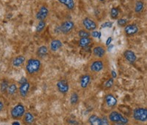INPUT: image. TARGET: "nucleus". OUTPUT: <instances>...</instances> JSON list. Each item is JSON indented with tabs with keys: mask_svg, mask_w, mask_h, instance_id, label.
I'll return each mask as SVG.
<instances>
[{
	"mask_svg": "<svg viewBox=\"0 0 147 125\" xmlns=\"http://www.w3.org/2000/svg\"><path fill=\"white\" fill-rule=\"evenodd\" d=\"M35 122V116L31 112H26L23 116V123L25 125H32Z\"/></svg>",
	"mask_w": 147,
	"mask_h": 125,
	"instance_id": "obj_19",
	"label": "nucleus"
},
{
	"mask_svg": "<svg viewBox=\"0 0 147 125\" xmlns=\"http://www.w3.org/2000/svg\"><path fill=\"white\" fill-rule=\"evenodd\" d=\"M124 57L125 60L127 62H129V64H134L137 60V56H136V53L130 49H127L124 51Z\"/></svg>",
	"mask_w": 147,
	"mask_h": 125,
	"instance_id": "obj_15",
	"label": "nucleus"
},
{
	"mask_svg": "<svg viewBox=\"0 0 147 125\" xmlns=\"http://www.w3.org/2000/svg\"><path fill=\"white\" fill-rule=\"evenodd\" d=\"M99 2H104V1H105V0H99Z\"/></svg>",
	"mask_w": 147,
	"mask_h": 125,
	"instance_id": "obj_42",
	"label": "nucleus"
},
{
	"mask_svg": "<svg viewBox=\"0 0 147 125\" xmlns=\"http://www.w3.org/2000/svg\"><path fill=\"white\" fill-rule=\"evenodd\" d=\"M109 120L113 124L120 123L127 124L129 123V118L118 111L110 112L109 114Z\"/></svg>",
	"mask_w": 147,
	"mask_h": 125,
	"instance_id": "obj_3",
	"label": "nucleus"
},
{
	"mask_svg": "<svg viewBox=\"0 0 147 125\" xmlns=\"http://www.w3.org/2000/svg\"><path fill=\"white\" fill-rule=\"evenodd\" d=\"M18 91V88L17 86V84L15 82H11V83H10V85L7 89V95L8 97H13V96L16 95Z\"/></svg>",
	"mask_w": 147,
	"mask_h": 125,
	"instance_id": "obj_20",
	"label": "nucleus"
},
{
	"mask_svg": "<svg viewBox=\"0 0 147 125\" xmlns=\"http://www.w3.org/2000/svg\"><path fill=\"white\" fill-rule=\"evenodd\" d=\"M78 36L82 39V38H89L90 36V32L85 30H81L78 32Z\"/></svg>",
	"mask_w": 147,
	"mask_h": 125,
	"instance_id": "obj_30",
	"label": "nucleus"
},
{
	"mask_svg": "<svg viewBox=\"0 0 147 125\" xmlns=\"http://www.w3.org/2000/svg\"><path fill=\"white\" fill-rule=\"evenodd\" d=\"M82 25L85 27V30H87L88 32H90V31L92 32V31H94V30H95L97 28L96 23L93 19H91L90 18H88V17H86V18H83V20H82Z\"/></svg>",
	"mask_w": 147,
	"mask_h": 125,
	"instance_id": "obj_7",
	"label": "nucleus"
},
{
	"mask_svg": "<svg viewBox=\"0 0 147 125\" xmlns=\"http://www.w3.org/2000/svg\"><path fill=\"white\" fill-rule=\"evenodd\" d=\"M80 100V97H79L78 93L76 92H74L71 93L70 97V103L71 105H76L79 102Z\"/></svg>",
	"mask_w": 147,
	"mask_h": 125,
	"instance_id": "obj_26",
	"label": "nucleus"
},
{
	"mask_svg": "<svg viewBox=\"0 0 147 125\" xmlns=\"http://www.w3.org/2000/svg\"><path fill=\"white\" fill-rule=\"evenodd\" d=\"M60 4L63 5L64 6L69 9V10H73L75 7V2L74 0H57Z\"/></svg>",
	"mask_w": 147,
	"mask_h": 125,
	"instance_id": "obj_22",
	"label": "nucleus"
},
{
	"mask_svg": "<svg viewBox=\"0 0 147 125\" xmlns=\"http://www.w3.org/2000/svg\"><path fill=\"white\" fill-rule=\"evenodd\" d=\"M30 83L29 82H25V83L21 84L18 87V93H19V95L20 97H22V98H25L28 95L29 92L30 90Z\"/></svg>",
	"mask_w": 147,
	"mask_h": 125,
	"instance_id": "obj_14",
	"label": "nucleus"
},
{
	"mask_svg": "<svg viewBox=\"0 0 147 125\" xmlns=\"http://www.w3.org/2000/svg\"><path fill=\"white\" fill-rule=\"evenodd\" d=\"M57 91L62 94H66L69 91V84L65 80H60L57 81Z\"/></svg>",
	"mask_w": 147,
	"mask_h": 125,
	"instance_id": "obj_8",
	"label": "nucleus"
},
{
	"mask_svg": "<svg viewBox=\"0 0 147 125\" xmlns=\"http://www.w3.org/2000/svg\"><path fill=\"white\" fill-rule=\"evenodd\" d=\"M114 85V79L113 77L109 78L106 80L105 83H104V88L105 89H111Z\"/></svg>",
	"mask_w": 147,
	"mask_h": 125,
	"instance_id": "obj_27",
	"label": "nucleus"
},
{
	"mask_svg": "<svg viewBox=\"0 0 147 125\" xmlns=\"http://www.w3.org/2000/svg\"><path fill=\"white\" fill-rule=\"evenodd\" d=\"M113 25L112 22H105L101 24V28H111Z\"/></svg>",
	"mask_w": 147,
	"mask_h": 125,
	"instance_id": "obj_32",
	"label": "nucleus"
},
{
	"mask_svg": "<svg viewBox=\"0 0 147 125\" xmlns=\"http://www.w3.org/2000/svg\"><path fill=\"white\" fill-rule=\"evenodd\" d=\"M68 122L70 124H74V125L78 124V122L75 120H73V119H69V120H68Z\"/></svg>",
	"mask_w": 147,
	"mask_h": 125,
	"instance_id": "obj_37",
	"label": "nucleus"
},
{
	"mask_svg": "<svg viewBox=\"0 0 147 125\" xmlns=\"http://www.w3.org/2000/svg\"><path fill=\"white\" fill-rule=\"evenodd\" d=\"M49 15V9L47 6L43 5L39 8L38 11L37 12L35 18L38 21H45Z\"/></svg>",
	"mask_w": 147,
	"mask_h": 125,
	"instance_id": "obj_11",
	"label": "nucleus"
},
{
	"mask_svg": "<svg viewBox=\"0 0 147 125\" xmlns=\"http://www.w3.org/2000/svg\"><path fill=\"white\" fill-rule=\"evenodd\" d=\"M113 125H127V124H120V123H117V124H113Z\"/></svg>",
	"mask_w": 147,
	"mask_h": 125,
	"instance_id": "obj_41",
	"label": "nucleus"
},
{
	"mask_svg": "<svg viewBox=\"0 0 147 125\" xmlns=\"http://www.w3.org/2000/svg\"><path fill=\"white\" fill-rule=\"evenodd\" d=\"M26 113V108L24 105L22 103L19 102L17 105H16L10 110V116L14 120L20 119L23 118L24 115Z\"/></svg>",
	"mask_w": 147,
	"mask_h": 125,
	"instance_id": "obj_2",
	"label": "nucleus"
},
{
	"mask_svg": "<svg viewBox=\"0 0 147 125\" xmlns=\"http://www.w3.org/2000/svg\"><path fill=\"white\" fill-rule=\"evenodd\" d=\"M49 54V49L47 46H40L37 49L36 51V55L38 58L41 59L44 58L48 55Z\"/></svg>",
	"mask_w": 147,
	"mask_h": 125,
	"instance_id": "obj_17",
	"label": "nucleus"
},
{
	"mask_svg": "<svg viewBox=\"0 0 147 125\" xmlns=\"http://www.w3.org/2000/svg\"><path fill=\"white\" fill-rule=\"evenodd\" d=\"M90 35H92L93 38H95V39H101V32H98V31H96V30H94L90 32Z\"/></svg>",
	"mask_w": 147,
	"mask_h": 125,
	"instance_id": "obj_33",
	"label": "nucleus"
},
{
	"mask_svg": "<svg viewBox=\"0 0 147 125\" xmlns=\"http://www.w3.org/2000/svg\"><path fill=\"white\" fill-rule=\"evenodd\" d=\"M101 119H102V125H110L109 119L107 116H103L101 118Z\"/></svg>",
	"mask_w": 147,
	"mask_h": 125,
	"instance_id": "obj_34",
	"label": "nucleus"
},
{
	"mask_svg": "<svg viewBox=\"0 0 147 125\" xmlns=\"http://www.w3.org/2000/svg\"><path fill=\"white\" fill-rule=\"evenodd\" d=\"M112 41H113L112 37H109L108 39H107V41H106V46H107V47H108L109 45H110V43H111Z\"/></svg>",
	"mask_w": 147,
	"mask_h": 125,
	"instance_id": "obj_36",
	"label": "nucleus"
},
{
	"mask_svg": "<svg viewBox=\"0 0 147 125\" xmlns=\"http://www.w3.org/2000/svg\"><path fill=\"white\" fill-rule=\"evenodd\" d=\"M11 125H21V123L19 122H18V121H15V122L12 123Z\"/></svg>",
	"mask_w": 147,
	"mask_h": 125,
	"instance_id": "obj_40",
	"label": "nucleus"
},
{
	"mask_svg": "<svg viewBox=\"0 0 147 125\" xmlns=\"http://www.w3.org/2000/svg\"><path fill=\"white\" fill-rule=\"evenodd\" d=\"M111 74H112V77L113 79L116 78V77H117V74H116V72H115L114 70H113L112 72H111Z\"/></svg>",
	"mask_w": 147,
	"mask_h": 125,
	"instance_id": "obj_39",
	"label": "nucleus"
},
{
	"mask_svg": "<svg viewBox=\"0 0 147 125\" xmlns=\"http://www.w3.org/2000/svg\"><path fill=\"white\" fill-rule=\"evenodd\" d=\"M92 77L89 74H82L80 78L79 82H80V85L82 89H87L88 87L89 86L90 83L91 82Z\"/></svg>",
	"mask_w": 147,
	"mask_h": 125,
	"instance_id": "obj_12",
	"label": "nucleus"
},
{
	"mask_svg": "<svg viewBox=\"0 0 147 125\" xmlns=\"http://www.w3.org/2000/svg\"><path fill=\"white\" fill-rule=\"evenodd\" d=\"M63 45V44L62 41L60 40H59V39H53L50 42V50L52 52H56L62 48Z\"/></svg>",
	"mask_w": 147,
	"mask_h": 125,
	"instance_id": "obj_18",
	"label": "nucleus"
},
{
	"mask_svg": "<svg viewBox=\"0 0 147 125\" xmlns=\"http://www.w3.org/2000/svg\"><path fill=\"white\" fill-rule=\"evenodd\" d=\"M28 82V80H27V79L26 78V77H22V79L20 80V81H19V84H23V83H25V82Z\"/></svg>",
	"mask_w": 147,
	"mask_h": 125,
	"instance_id": "obj_35",
	"label": "nucleus"
},
{
	"mask_svg": "<svg viewBox=\"0 0 147 125\" xmlns=\"http://www.w3.org/2000/svg\"><path fill=\"white\" fill-rule=\"evenodd\" d=\"M9 85H10V82L9 80H3L2 81V82L0 83V92L1 93H7V89H8Z\"/></svg>",
	"mask_w": 147,
	"mask_h": 125,
	"instance_id": "obj_24",
	"label": "nucleus"
},
{
	"mask_svg": "<svg viewBox=\"0 0 147 125\" xmlns=\"http://www.w3.org/2000/svg\"><path fill=\"white\" fill-rule=\"evenodd\" d=\"M127 22H128V20L126 18H120L118 20L117 24L119 27H125L126 25H127Z\"/></svg>",
	"mask_w": 147,
	"mask_h": 125,
	"instance_id": "obj_31",
	"label": "nucleus"
},
{
	"mask_svg": "<svg viewBox=\"0 0 147 125\" xmlns=\"http://www.w3.org/2000/svg\"><path fill=\"white\" fill-rule=\"evenodd\" d=\"M74 26H75L74 22H72V21H65V22H63L60 24V27H58L59 32L64 34V35L69 34L74 28Z\"/></svg>",
	"mask_w": 147,
	"mask_h": 125,
	"instance_id": "obj_5",
	"label": "nucleus"
},
{
	"mask_svg": "<svg viewBox=\"0 0 147 125\" xmlns=\"http://www.w3.org/2000/svg\"><path fill=\"white\" fill-rule=\"evenodd\" d=\"M144 8V3L143 1H137L135 5V7H134V10L136 14H140L143 11Z\"/></svg>",
	"mask_w": 147,
	"mask_h": 125,
	"instance_id": "obj_25",
	"label": "nucleus"
},
{
	"mask_svg": "<svg viewBox=\"0 0 147 125\" xmlns=\"http://www.w3.org/2000/svg\"><path fill=\"white\" fill-rule=\"evenodd\" d=\"M42 68V63L39 58H30L25 66L26 72L29 75H34L38 73Z\"/></svg>",
	"mask_w": 147,
	"mask_h": 125,
	"instance_id": "obj_1",
	"label": "nucleus"
},
{
	"mask_svg": "<svg viewBox=\"0 0 147 125\" xmlns=\"http://www.w3.org/2000/svg\"><path fill=\"white\" fill-rule=\"evenodd\" d=\"M119 10L117 7H113L111 10H110V16L113 19H116L119 16Z\"/></svg>",
	"mask_w": 147,
	"mask_h": 125,
	"instance_id": "obj_28",
	"label": "nucleus"
},
{
	"mask_svg": "<svg viewBox=\"0 0 147 125\" xmlns=\"http://www.w3.org/2000/svg\"><path fill=\"white\" fill-rule=\"evenodd\" d=\"M92 43V39L89 38H82L80 39L78 42V46L80 48H86V47H89L90 43Z\"/></svg>",
	"mask_w": 147,
	"mask_h": 125,
	"instance_id": "obj_23",
	"label": "nucleus"
},
{
	"mask_svg": "<svg viewBox=\"0 0 147 125\" xmlns=\"http://www.w3.org/2000/svg\"><path fill=\"white\" fill-rule=\"evenodd\" d=\"M4 107H5V105H4L3 102L0 100V112H2L4 110Z\"/></svg>",
	"mask_w": 147,
	"mask_h": 125,
	"instance_id": "obj_38",
	"label": "nucleus"
},
{
	"mask_svg": "<svg viewBox=\"0 0 147 125\" xmlns=\"http://www.w3.org/2000/svg\"><path fill=\"white\" fill-rule=\"evenodd\" d=\"M90 72L94 73H99L105 68V62L101 59H97L91 62L89 66Z\"/></svg>",
	"mask_w": 147,
	"mask_h": 125,
	"instance_id": "obj_6",
	"label": "nucleus"
},
{
	"mask_svg": "<svg viewBox=\"0 0 147 125\" xmlns=\"http://www.w3.org/2000/svg\"><path fill=\"white\" fill-rule=\"evenodd\" d=\"M132 116L136 121L140 122H145L147 121L146 107H137L133 110Z\"/></svg>",
	"mask_w": 147,
	"mask_h": 125,
	"instance_id": "obj_4",
	"label": "nucleus"
},
{
	"mask_svg": "<svg viewBox=\"0 0 147 125\" xmlns=\"http://www.w3.org/2000/svg\"><path fill=\"white\" fill-rule=\"evenodd\" d=\"M88 122L90 125H102V119L100 117L95 114H92L88 118Z\"/></svg>",
	"mask_w": 147,
	"mask_h": 125,
	"instance_id": "obj_21",
	"label": "nucleus"
},
{
	"mask_svg": "<svg viewBox=\"0 0 147 125\" xmlns=\"http://www.w3.org/2000/svg\"><path fill=\"white\" fill-rule=\"evenodd\" d=\"M139 31V27L136 24H127L124 27V32L127 36H132L138 33Z\"/></svg>",
	"mask_w": 147,
	"mask_h": 125,
	"instance_id": "obj_10",
	"label": "nucleus"
},
{
	"mask_svg": "<svg viewBox=\"0 0 147 125\" xmlns=\"http://www.w3.org/2000/svg\"><path fill=\"white\" fill-rule=\"evenodd\" d=\"M93 55L95 57L98 59L103 58L106 55V49L102 46H96L92 50Z\"/></svg>",
	"mask_w": 147,
	"mask_h": 125,
	"instance_id": "obj_13",
	"label": "nucleus"
},
{
	"mask_svg": "<svg viewBox=\"0 0 147 125\" xmlns=\"http://www.w3.org/2000/svg\"><path fill=\"white\" fill-rule=\"evenodd\" d=\"M46 27V22L45 21H39L38 24L36 27V31L37 32H42L43 30L45 29Z\"/></svg>",
	"mask_w": 147,
	"mask_h": 125,
	"instance_id": "obj_29",
	"label": "nucleus"
},
{
	"mask_svg": "<svg viewBox=\"0 0 147 125\" xmlns=\"http://www.w3.org/2000/svg\"><path fill=\"white\" fill-rule=\"evenodd\" d=\"M26 57L24 55H18L16 57H13L11 61L12 66L15 68H18L21 67L25 64Z\"/></svg>",
	"mask_w": 147,
	"mask_h": 125,
	"instance_id": "obj_16",
	"label": "nucleus"
},
{
	"mask_svg": "<svg viewBox=\"0 0 147 125\" xmlns=\"http://www.w3.org/2000/svg\"><path fill=\"white\" fill-rule=\"evenodd\" d=\"M105 103L110 108H113L117 105L118 100L113 94L107 93V95H105Z\"/></svg>",
	"mask_w": 147,
	"mask_h": 125,
	"instance_id": "obj_9",
	"label": "nucleus"
}]
</instances>
